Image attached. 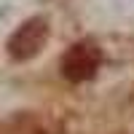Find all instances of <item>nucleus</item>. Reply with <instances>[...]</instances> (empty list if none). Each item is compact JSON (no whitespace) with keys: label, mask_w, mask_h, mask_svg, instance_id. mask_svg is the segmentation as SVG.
I'll list each match as a JSON object with an SVG mask.
<instances>
[{"label":"nucleus","mask_w":134,"mask_h":134,"mask_svg":"<svg viewBox=\"0 0 134 134\" xmlns=\"http://www.w3.org/2000/svg\"><path fill=\"white\" fill-rule=\"evenodd\" d=\"M99 64H102V54L94 43H75L62 59V75L72 83H81L97 75Z\"/></svg>","instance_id":"f257e3e1"},{"label":"nucleus","mask_w":134,"mask_h":134,"mask_svg":"<svg viewBox=\"0 0 134 134\" xmlns=\"http://www.w3.org/2000/svg\"><path fill=\"white\" fill-rule=\"evenodd\" d=\"M48 40V24L43 19H30L24 21L8 40V54L19 62L32 59L35 54H40V48L46 46Z\"/></svg>","instance_id":"f03ea898"}]
</instances>
